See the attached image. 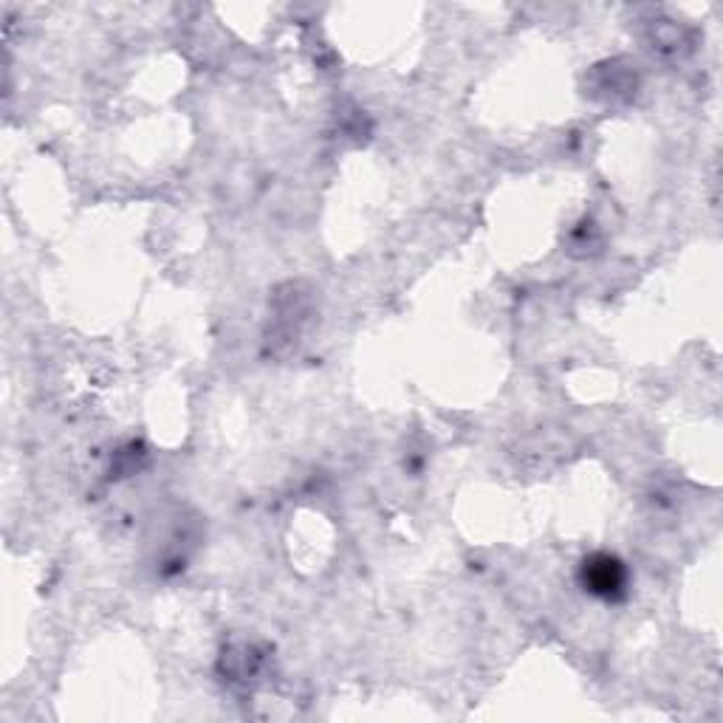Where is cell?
Listing matches in <instances>:
<instances>
[{"mask_svg":"<svg viewBox=\"0 0 723 723\" xmlns=\"http://www.w3.org/2000/svg\"><path fill=\"white\" fill-rule=\"evenodd\" d=\"M624 582H628V574H624L622 562L608 557V554L591 557L582 566V586H586V591L597 593L602 599H613L617 593H622Z\"/></svg>","mask_w":723,"mask_h":723,"instance_id":"6da1fadb","label":"cell"}]
</instances>
